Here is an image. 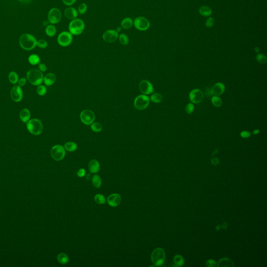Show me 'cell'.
<instances>
[{
  "label": "cell",
  "mask_w": 267,
  "mask_h": 267,
  "mask_svg": "<svg viewBox=\"0 0 267 267\" xmlns=\"http://www.w3.org/2000/svg\"><path fill=\"white\" fill-rule=\"evenodd\" d=\"M133 25H134V20L129 17L124 18L121 23V27L126 30L131 28L133 27Z\"/></svg>",
  "instance_id": "obj_21"
},
{
  "label": "cell",
  "mask_w": 267,
  "mask_h": 267,
  "mask_svg": "<svg viewBox=\"0 0 267 267\" xmlns=\"http://www.w3.org/2000/svg\"><path fill=\"white\" fill-rule=\"evenodd\" d=\"M56 75L53 73L47 74L43 78V81L45 84L47 86H51L56 82Z\"/></svg>",
  "instance_id": "obj_20"
},
{
  "label": "cell",
  "mask_w": 267,
  "mask_h": 267,
  "mask_svg": "<svg viewBox=\"0 0 267 267\" xmlns=\"http://www.w3.org/2000/svg\"><path fill=\"white\" fill-rule=\"evenodd\" d=\"M194 110V106L193 104H192L191 103L187 105L185 108V111L188 114H191L193 113Z\"/></svg>",
  "instance_id": "obj_42"
},
{
  "label": "cell",
  "mask_w": 267,
  "mask_h": 267,
  "mask_svg": "<svg viewBox=\"0 0 267 267\" xmlns=\"http://www.w3.org/2000/svg\"><path fill=\"white\" fill-rule=\"evenodd\" d=\"M215 265H216V263H215V261L212 260V259H210L206 262V266L207 267H215Z\"/></svg>",
  "instance_id": "obj_46"
},
{
  "label": "cell",
  "mask_w": 267,
  "mask_h": 267,
  "mask_svg": "<svg viewBox=\"0 0 267 267\" xmlns=\"http://www.w3.org/2000/svg\"><path fill=\"white\" fill-rule=\"evenodd\" d=\"M107 202L110 206L113 207L117 206L121 202V197L118 194H111L108 197Z\"/></svg>",
  "instance_id": "obj_17"
},
{
  "label": "cell",
  "mask_w": 267,
  "mask_h": 267,
  "mask_svg": "<svg viewBox=\"0 0 267 267\" xmlns=\"http://www.w3.org/2000/svg\"><path fill=\"white\" fill-rule=\"evenodd\" d=\"M80 118L81 122L86 125H90L95 120V114L92 110L86 109L83 110L80 115Z\"/></svg>",
  "instance_id": "obj_11"
},
{
  "label": "cell",
  "mask_w": 267,
  "mask_h": 267,
  "mask_svg": "<svg viewBox=\"0 0 267 267\" xmlns=\"http://www.w3.org/2000/svg\"><path fill=\"white\" fill-rule=\"evenodd\" d=\"M38 68H39V70L41 72H45L47 70V67L44 64L40 63L38 66Z\"/></svg>",
  "instance_id": "obj_48"
},
{
  "label": "cell",
  "mask_w": 267,
  "mask_h": 267,
  "mask_svg": "<svg viewBox=\"0 0 267 267\" xmlns=\"http://www.w3.org/2000/svg\"><path fill=\"white\" fill-rule=\"evenodd\" d=\"M199 13L201 16H209L212 14V9L208 6H203L200 7L199 9Z\"/></svg>",
  "instance_id": "obj_24"
},
{
  "label": "cell",
  "mask_w": 267,
  "mask_h": 267,
  "mask_svg": "<svg viewBox=\"0 0 267 267\" xmlns=\"http://www.w3.org/2000/svg\"><path fill=\"white\" fill-rule=\"evenodd\" d=\"M31 112L28 109H22L20 113V118L23 123H27L31 118Z\"/></svg>",
  "instance_id": "obj_19"
},
{
  "label": "cell",
  "mask_w": 267,
  "mask_h": 267,
  "mask_svg": "<svg viewBox=\"0 0 267 267\" xmlns=\"http://www.w3.org/2000/svg\"><path fill=\"white\" fill-rule=\"evenodd\" d=\"M20 45L25 50H31L37 45V41L34 36L29 34H24L20 38Z\"/></svg>",
  "instance_id": "obj_1"
},
{
  "label": "cell",
  "mask_w": 267,
  "mask_h": 267,
  "mask_svg": "<svg viewBox=\"0 0 267 267\" xmlns=\"http://www.w3.org/2000/svg\"><path fill=\"white\" fill-rule=\"evenodd\" d=\"M215 23V20L213 17H209L207 19L206 22V26L207 28H211Z\"/></svg>",
  "instance_id": "obj_41"
},
{
  "label": "cell",
  "mask_w": 267,
  "mask_h": 267,
  "mask_svg": "<svg viewBox=\"0 0 267 267\" xmlns=\"http://www.w3.org/2000/svg\"><path fill=\"white\" fill-rule=\"evenodd\" d=\"M11 97L12 99L16 102H20L23 98V92L21 87L19 85H15L11 90Z\"/></svg>",
  "instance_id": "obj_13"
},
{
  "label": "cell",
  "mask_w": 267,
  "mask_h": 267,
  "mask_svg": "<svg viewBox=\"0 0 267 267\" xmlns=\"http://www.w3.org/2000/svg\"><path fill=\"white\" fill-rule=\"evenodd\" d=\"M256 60L259 63H262V64H265L267 62V61L266 56L262 54H257V56H256Z\"/></svg>",
  "instance_id": "obj_39"
},
{
  "label": "cell",
  "mask_w": 267,
  "mask_h": 267,
  "mask_svg": "<svg viewBox=\"0 0 267 267\" xmlns=\"http://www.w3.org/2000/svg\"><path fill=\"white\" fill-rule=\"evenodd\" d=\"M64 148L68 151L73 152L77 150V145L76 143L74 142H67L65 144Z\"/></svg>",
  "instance_id": "obj_27"
},
{
  "label": "cell",
  "mask_w": 267,
  "mask_h": 267,
  "mask_svg": "<svg viewBox=\"0 0 267 267\" xmlns=\"http://www.w3.org/2000/svg\"><path fill=\"white\" fill-rule=\"evenodd\" d=\"M251 134L247 131H243L240 133V136L243 138H248V137L251 136Z\"/></svg>",
  "instance_id": "obj_45"
},
{
  "label": "cell",
  "mask_w": 267,
  "mask_h": 267,
  "mask_svg": "<svg viewBox=\"0 0 267 267\" xmlns=\"http://www.w3.org/2000/svg\"><path fill=\"white\" fill-rule=\"evenodd\" d=\"M189 99L191 102L194 103H199L203 101L204 93L200 90L196 89L193 90L189 93Z\"/></svg>",
  "instance_id": "obj_14"
},
{
  "label": "cell",
  "mask_w": 267,
  "mask_h": 267,
  "mask_svg": "<svg viewBox=\"0 0 267 267\" xmlns=\"http://www.w3.org/2000/svg\"><path fill=\"white\" fill-rule=\"evenodd\" d=\"M151 100L154 103H160L161 102L163 99L161 95L159 93H154L151 96Z\"/></svg>",
  "instance_id": "obj_34"
},
{
  "label": "cell",
  "mask_w": 267,
  "mask_h": 267,
  "mask_svg": "<svg viewBox=\"0 0 267 267\" xmlns=\"http://www.w3.org/2000/svg\"><path fill=\"white\" fill-rule=\"evenodd\" d=\"M259 130H255V131L253 132V133H254V134H257L259 133Z\"/></svg>",
  "instance_id": "obj_52"
},
{
  "label": "cell",
  "mask_w": 267,
  "mask_h": 267,
  "mask_svg": "<svg viewBox=\"0 0 267 267\" xmlns=\"http://www.w3.org/2000/svg\"><path fill=\"white\" fill-rule=\"evenodd\" d=\"M62 17L61 11L57 8H52L49 12L48 20L52 25L56 24L61 22Z\"/></svg>",
  "instance_id": "obj_10"
},
{
  "label": "cell",
  "mask_w": 267,
  "mask_h": 267,
  "mask_svg": "<svg viewBox=\"0 0 267 267\" xmlns=\"http://www.w3.org/2000/svg\"><path fill=\"white\" fill-rule=\"evenodd\" d=\"M85 174H86V171L85 170V169H79L77 172V175L80 178L84 177Z\"/></svg>",
  "instance_id": "obj_47"
},
{
  "label": "cell",
  "mask_w": 267,
  "mask_h": 267,
  "mask_svg": "<svg viewBox=\"0 0 267 267\" xmlns=\"http://www.w3.org/2000/svg\"><path fill=\"white\" fill-rule=\"evenodd\" d=\"M254 51L257 53H258V52H259V49L258 48V47H256V48H254Z\"/></svg>",
  "instance_id": "obj_51"
},
{
  "label": "cell",
  "mask_w": 267,
  "mask_h": 267,
  "mask_svg": "<svg viewBox=\"0 0 267 267\" xmlns=\"http://www.w3.org/2000/svg\"><path fill=\"white\" fill-rule=\"evenodd\" d=\"M119 34L114 29H108L103 34L102 39L106 43H113L118 39Z\"/></svg>",
  "instance_id": "obj_12"
},
{
  "label": "cell",
  "mask_w": 267,
  "mask_h": 267,
  "mask_svg": "<svg viewBox=\"0 0 267 267\" xmlns=\"http://www.w3.org/2000/svg\"><path fill=\"white\" fill-rule=\"evenodd\" d=\"M206 95L207 97H210V96L212 95L211 91V89H209V88L208 89V90H207L206 92Z\"/></svg>",
  "instance_id": "obj_49"
},
{
  "label": "cell",
  "mask_w": 267,
  "mask_h": 267,
  "mask_svg": "<svg viewBox=\"0 0 267 267\" xmlns=\"http://www.w3.org/2000/svg\"><path fill=\"white\" fill-rule=\"evenodd\" d=\"M73 40V35L67 31L61 32L57 37V42L61 47H68L72 43Z\"/></svg>",
  "instance_id": "obj_6"
},
{
  "label": "cell",
  "mask_w": 267,
  "mask_h": 267,
  "mask_svg": "<svg viewBox=\"0 0 267 267\" xmlns=\"http://www.w3.org/2000/svg\"><path fill=\"white\" fill-rule=\"evenodd\" d=\"M57 260L61 264H67L69 261L68 256L64 253H61L58 254L57 257Z\"/></svg>",
  "instance_id": "obj_29"
},
{
  "label": "cell",
  "mask_w": 267,
  "mask_h": 267,
  "mask_svg": "<svg viewBox=\"0 0 267 267\" xmlns=\"http://www.w3.org/2000/svg\"><path fill=\"white\" fill-rule=\"evenodd\" d=\"M95 200L98 204H104L106 203V198L104 196L101 194H97L95 197Z\"/></svg>",
  "instance_id": "obj_36"
},
{
  "label": "cell",
  "mask_w": 267,
  "mask_h": 267,
  "mask_svg": "<svg viewBox=\"0 0 267 267\" xmlns=\"http://www.w3.org/2000/svg\"><path fill=\"white\" fill-rule=\"evenodd\" d=\"M50 153L53 159L56 161H60L63 159L65 156V148L59 145L54 146L51 149Z\"/></svg>",
  "instance_id": "obj_9"
},
{
  "label": "cell",
  "mask_w": 267,
  "mask_h": 267,
  "mask_svg": "<svg viewBox=\"0 0 267 267\" xmlns=\"http://www.w3.org/2000/svg\"><path fill=\"white\" fill-rule=\"evenodd\" d=\"M165 254L164 251L161 248L154 249L151 256V261L156 266L161 265L165 260Z\"/></svg>",
  "instance_id": "obj_5"
},
{
  "label": "cell",
  "mask_w": 267,
  "mask_h": 267,
  "mask_svg": "<svg viewBox=\"0 0 267 267\" xmlns=\"http://www.w3.org/2000/svg\"><path fill=\"white\" fill-rule=\"evenodd\" d=\"M63 3L67 6H71L76 2V0H62Z\"/></svg>",
  "instance_id": "obj_43"
},
{
  "label": "cell",
  "mask_w": 267,
  "mask_h": 267,
  "mask_svg": "<svg viewBox=\"0 0 267 267\" xmlns=\"http://www.w3.org/2000/svg\"><path fill=\"white\" fill-rule=\"evenodd\" d=\"M36 92H37V93L38 95L42 96L45 95L47 93V88L45 86L40 85H39L38 87L37 88Z\"/></svg>",
  "instance_id": "obj_35"
},
{
  "label": "cell",
  "mask_w": 267,
  "mask_h": 267,
  "mask_svg": "<svg viewBox=\"0 0 267 267\" xmlns=\"http://www.w3.org/2000/svg\"><path fill=\"white\" fill-rule=\"evenodd\" d=\"M85 29V24L83 20L76 18L70 21L68 25L69 32L73 36H79L83 34Z\"/></svg>",
  "instance_id": "obj_2"
},
{
  "label": "cell",
  "mask_w": 267,
  "mask_h": 267,
  "mask_svg": "<svg viewBox=\"0 0 267 267\" xmlns=\"http://www.w3.org/2000/svg\"><path fill=\"white\" fill-rule=\"evenodd\" d=\"M122 29V27H121H121H117V30H116V31H117V32L119 33V32H120L121 31V29Z\"/></svg>",
  "instance_id": "obj_50"
},
{
  "label": "cell",
  "mask_w": 267,
  "mask_h": 267,
  "mask_svg": "<svg viewBox=\"0 0 267 267\" xmlns=\"http://www.w3.org/2000/svg\"><path fill=\"white\" fill-rule=\"evenodd\" d=\"M27 78L31 84L39 86L43 82L44 77L41 71L37 69H31L27 72Z\"/></svg>",
  "instance_id": "obj_4"
},
{
  "label": "cell",
  "mask_w": 267,
  "mask_h": 267,
  "mask_svg": "<svg viewBox=\"0 0 267 267\" xmlns=\"http://www.w3.org/2000/svg\"><path fill=\"white\" fill-rule=\"evenodd\" d=\"M174 262L175 264L178 266H182L184 264V259L183 257L180 255H176L174 257Z\"/></svg>",
  "instance_id": "obj_38"
},
{
  "label": "cell",
  "mask_w": 267,
  "mask_h": 267,
  "mask_svg": "<svg viewBox=\"0 0 267 267\" xmlns=\"http://www.w3.org/2000/svg\"><path fill=\"white\" fill-rule=\"evenodd\" d=\"M26 83H27V79H26L25 78L23 77L18 80V85L22 87L25 86Z\"/></svg>",
  "instance_id": "obj_44"
},
{
  "label": "cell",
  "mask_w": 267,
  "mask_h": 267,
  "mask_svg": "<svg viewBox=\"0 0 267 267\" xmlns=\"http://www.w3.org/2000/svg\"><path fill=\"white\" fill-rule=\"evenodd\" d=\"M119 41L122 45H128L129 42V39L128 37L125 34H121L118 36Z\"/></svg>",
  "instance_id": "obj_30"
},
{
  "label": "cell",
  "mask_w": 267,
  "mask_h": 267,
  "mask_svg": "<svg viewBox=\"0 0 267 267\" xmlns=\"http://www.w3.org/2000/svg\"><path fill=\"white\" fill-rule=\"evenodd\" d=\"M212 103L216 107H220L222 105V100L218 96H214L211 99Z\"/></svg>",
  "instance_id": "obj_37"
},
{
  "label": "cell",
  "mask_w": 267,
  "mask_h": 267,
  "mask_svg": "<svg viewBox=\"0 0 267 267\" xmlns=\"http://www.w3.org/2000/svg\"><path fill=\"white\" fill-rule=\"evenodd\" d=\"M29 62L32 65L39 64L40 62V59L38 55L34 54H31L28 57Z\"/></svg>",
  "instance_id": "obj_26"
},
{
  "label": "cell",
  "mask_w": 267,
  "mask_h": 267,
  "mask_svg": "<svg viewBox=\"0 0 267 267\" xmlns=\"http://www.w3.org/2000/svg\"><path fill=\"white\" fill-rule=\"evenodd\" d=\"M88 9V6L85 3L80 4L77 8V12L79 14L83 15L86 13Z\"/></svg>",
  "instance_id": "obj_32"
},
{
  "label": "cell",
  "mask_w": 267,
  "mask_h": 267,
  "mask_svg": "<svg viewBox=\"0 0 267 267\" xmlns=\"http://www.w3.org/2000/svg\"><path fill=\"white\" fill-rule=\"evenodd\" d=\"M91 128L93 132H96V133H99L102 131V126L99 123L95 122V123H92V125H91Z\"/></svg>",
  "instance_id": "obj_33"
},
{
  "label": "cell",
  "mask_w": 267,
  "mask_h": 267,
  "mask_svg": "<svg viewBox=\"0 0 267 267\" xmlns=\"http://www.w3.org/2000/svg\"><path fill=\"white\" fill-rule=\"evenodd\" d=\"M139 87L141 92L144 95H149L153 92V85L149 81L146 80L141 81L139 83Z\"/></svg>",
  "instance_id": "obj_15"
},
{
  "label": "cell",
  "mask_w": 267,
  "mask_h": 267,
  "mask_svg": "<svg viewBox=\"0 0 267 267\" xmlns=\"http://www.w3.org/2000/svg\"><path fill=\"white\" fill-rule=\"evenodd\" d=\"M133 26L138 31H147L149 28L150 26V23L147 18L143 16H139L137 17L134 20Z\"/></svg>",
  "instance_id": "obj_7"
},
{
  "label": "cell",
  "mask_w": 267,
  "mask_h": 267,
  "mask_svg": "<svg viewBox=\"0 0 267 267\" xmlns=\"http://www.w3.org/2000/svg\"><path fill=\"white\" fill-rule=\"evenodd\" d=\"M225 90V86L222 83H218L215 85L211 89L212 95L214 96H219L221 95Z\"/></svg>",
  "instance_id": "obj_18"
},
{
  "label": "cell",
  "mask_w": 267,
  "mask_h": 267,
  "mask_svg": "<svg viewBox=\"0 0 267 267\" xmlns=\"http://www.w3.org/2000/svg\"><path fill=\"white\" fill-rule=\"evenodd\" d=\"M217 266L218 267H232L234 266V264L229 258H222L218 262Z\"/></svg>",
  "instance_id": "obj_23"
},
{
  "label": "cell",
  "mask_w": 267,
  "mask_h": 267,
  "mask_svg": "<svg viewBox=\"0 0 267 267\" xmlns=\"http://www.w3.org/2000/svg\"><path fill=\"white\" fill-rule=\"evenodd\" d=\"M26 126L29 132L35 136L41 134L43 131V124L41 121L37 118L30 120L27 122Z\"/></svg>",
  "instance_id": "obj_3"
},
{
  "label": "cell",
  "mask_w": 267,
  "mask_h": 267,
  "mask_svg": "<svg viewBox=\"0 0 267 267\" xmlns=\"http://www.w3.org/2000/svg\"><path fill=\"white\" fill-rule=\"evenodd\" d=\"M88 168L92 173H96L100 170V164L96 160H92L89 163Z\"/></svg>",
  "instance_id": "obj_22"
},
{
  "label": "cell",
  "mask_w": 267,
  "mask_h": 267,
  "mask_svg": "<svg viewBox=\"0 0 267 267\" xmlns=\"http://www.w3.org/2000/svg\"><path fill=\"white\" fill-rule=\"evenodd\" d=\"M37 45H38V47L40 48L45 49L48 47V43L47 42L46 40L43 39L39 40V41H37Z\"/></svg>",
  "instance_id": "obj_40"
},
{
  "label": "cell",
  "mask_w": 267,
  "mask_h": 267,
  "mask_svg": "<svg viewBox=\"0 0 267 267\" xmlns=\"http://www.w3.org/2000/svg\"><path fill=\"white\" fill-rule=\"evenodd\" d=\"M9 79L11 84H16L18 83L19 80L18 74L15 72H10L9 75Z\"/></svg>",
  "instance_id": "obj_28"
},
{
  "label": "cell",
  "mask_w": 267,
  "mask_h": 267,
  "mask_svg": "<svg viewBox=\"0 0 267 267\" xmlns=\"http://www.w3.org/2000/svg\"><path fill=\"white\" fill-rule=\"evenodd\" d=\"M64 14L65 17L67 19L72 20L77 18L78 15V13L75 8L72 7V6H68V7H67L66 9H65Z\"/></svg>",
  "instance_id": "obj_16"
},
{
  "label": "cell",
  "mask_w": 267,
  "mask_h": 267,
  "mask_svg": "<svg viewBox=\"0 0 267 267\" xmlns=\"http://www.w3.org/2000/svg\"><path fill=\"white\" fill-rule=\"evenodd\" d=\"M56 28L53 25L51 24L47 26V27L45 28V33L47 34V36L49 37H53L56 35Z\"/></svg>",
  "instance_id": "obj_25"
},
{
  "label": "cell",
  "mask_w": 267,
  "mask_h": 267,
  "mask_svg": "<svg viewBox=\"0 0 267 267\" xmlns=\"http://www.w3.org/2000/svg\"><path fill=\"white\" fill-rule=\"evenodd\" d=\"M92 182L93 186L96 188H98L101 185V179L98 175H94L92 178Z\"/></svg>",
  "instance_id": "obj_31"
},
{
  "label": "cell",
  "mask_w": 267,
  "mask_h": 267,
  "mask_svg": "<svg viewBox=\"0 0 267 267\" xmlns=\"http://www.w3.org/2000/svg\"><path fill=\"white\" fill-rule=\"evenodd\" d=\"M150 103V98L145 95L138 96L134 100V106L138 110L146 109Z\"/></svg>",
  "instance_id": "obj_8"
}]
</instances>
